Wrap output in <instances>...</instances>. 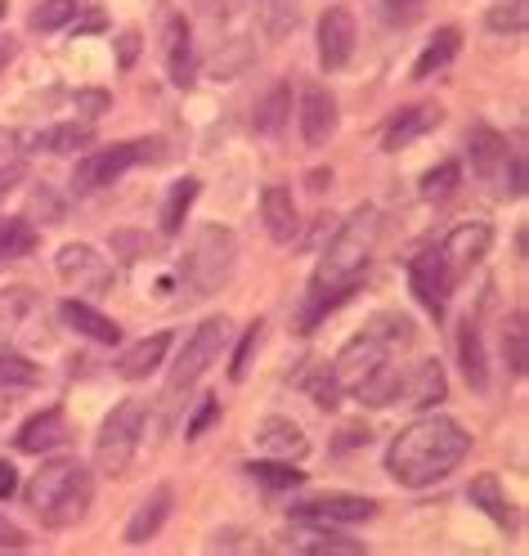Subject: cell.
<instances>
[{
    "instance_id": "1",
    "label": "cell",
    "mask_w": 529,
    "mask_h": 556,
    "mask_svg": "<svg viewBox=\"0 0 529 556\" xmlns=\"http://www.w3.org/2000/svg\"><path fill=\"white\" fill-rule=\"evenodd\" d=\"M377 229H381V216L373 212V206H360V212H350L332 242L324 248V261H319V274L310 278V292H305V315H301V328H314L324 315H332V309L355 296L364 274H368V261H373V248H377Z\"/></svg>"
},
{
    "instance_id": "2",
    "label": "cell",
    "mask_w": 529,
    "mask_h": 556,
    "mask_svg": "<svg viewBox=\"0 0 529 556\" xmlns=\"http://www.w3.org/2000/svg\"><path fill=\"white\" fill-rule=\"evenodd\" d=\"M471 454V431L457 427L453 417H417L408 422L391 448H386V471H391L404 490H427V484L449 480Z\"/></svg>"
},
{
    "instance_id": "3",
    "label": "cell",
    "mask_w": 529,
    "mask_h": 556,
    "mask_svg": "<svg viewBox=\"0 0 529 556\" xmlns=\"http://www.w3.org/2000/svg\"><path fill=\"white\" fill-rule=\"evenodd\" d=\"M90 503H95V480H90V467L77 458H50L27 480V507L54 530L86 520Z\"/></svg>"
},
{
    "instance_id": "4",
    "label": "cell",
    "mask_w": 529,
    "mask_h": 556,
    "mask_svg": "<svg viewBox=\"0 0 529 556\" xmlns=\"http://www.w3.org/2000/svg\"><path fill=\"white\" fill-rule=\"evenodd\" d=\"M238 261V238L229 225H198L185 242V256H180V288L185 296H216Z\"/></svg>"
},
{
    "instance_id": "5",
    "label": "cell",
    "mask_w": 529,
    "mask_h": 556,
    "mask_svg": "<svg viewBox=\"0 0 529 556\" xmlns=\"http://www.w3.org/2000/svg\"><path fill=\"white\" fill-rule=\"evenodd\" d=\"M144 417H149V408L139 400H122L109 417H103V427L95 435V467L103 476H126L130 471L139 435H144Z\"/></svg>"
},
{
    "instance_id": "6",
    "label": "cell",
    "mask_w": 529,
    "mask_h": 556,
    "mask_svg": "<svg viewBox=\"0 0 529 556\" xmlns=\"http://www.w3.org/2000/svg\"><path fill=\"white\" fill-rule=\"evenodd\" d=\"M229 337H234V324H229L225 315L202 319V324L193 328V337L185 341V351H180V359H175V368H171V395L189 391L193 381L221 359V351L229 345Z\"/></svg>"
},
{
    "instance_id": "7",
    "label": "cell",
    "mask_w": 529,
    "mask_h": 556,
    "mask_svg": "<svg viewBox=\"0 0 529 556\" xmlns=\"http://www.w3.org/2000/svg\"><path fill=\"white\" fill-rule=\"evenodd\" d=\"M162 153H166V149H162V139H130V144L103 149V153H95V157H86V162L77 166V176H73V189H77V193L103 189V185L122 180L126 170H130V166H139V162L158 166V157H162Z\"/></svg>"
},
{
    "instance_id": "8",
    "label": "cell",
    "mask_w": 529,
    "mask_h": 556,
    "mask_svg": "<svg viewBox=\"0 0 529 556\" xmlns=\"http://www.w3.org/2000/svg\"><path fill=\"white\" fill-rule=\"evenodd\" d=\"M54 274H59L77 296H103V292H113V265L103 261V256L90 248V242H67V248H59Z\"/></svg>"
},
{
    "instance_id": "9",
    "label": "cell",
    "mask_w": 529,
    "mask_h": 556,
    "mask_svg": "<svg viewBox=\"0 0 529 556\" xmlns=\"http://www.w3.org/2000/svg\"><path fill=\"white\" fill-rule=\"evenodd\" d=\"M162 59H166V77L189 90L193 77H198V50H193V27L185 23V14H175V10H162Z\"/></svg>"
},
{
    "instance_id": "10",
    "label": "cell",
    "mask_w": 529,
    "mask_h": 556,
    "mask_svg": "<svg viewBox=\"0 0 529 556\" xmlns=\"http://www.w3.org/2000/svg\"><path fill=\"white\" fill-rule=\"evenodd\" d=\"M46 332V301L32 288H5L0 292V341H27Z\"/></svg>"
},
{
    "instance_id": "11",
    "label": "cell",
    "mask_w": 529,
    "mask_h": 556,
    "mask_svg": "<svg viewBox=\"0 0 529 556\" xmlns=\"http://www.w3.org/2000/svg\"><path fill=\"white\" fill-rule=\"evenodd\" d=\"M381 507L373 498H355V494H324V498H305L292 507L297 520H319V526H364V520H373Z\"/></svg>"
},
{
    "instance_id": "12",
    "label": "cell",
    "mask_w": 529,
    "mask_h": 556,
    "mask_svg": "<svg viewBox=\"0 0 529 556\" xmlns=\"http://www.w3.org/2000/svg\"><path fill=\"white\" fill-rule=\"evenodd\" d=\"M408 283H413V296L427 305L436 319H444V305H449V296H453V288H457V278H453V269L444 265V256H440V252H421V256L413 261V269H408Z\"/></svg>"
},
{
    "instance_id": "13",
    "label": "cell",
    "mask_w": 529,
    "mask_h": 556,
    "mask_svg": "<svg viewBox=\"0 0 529 556\" xmlns=\"http://www.w3.org/2000/svg\"><path fill=\"white\" fill-rule=\"evenodd\" d=\"M355 41H360V27H355V14L345 5H328L324 18H319V63L328 73H341V67L355 59Z\"/></svg>"
},
{
    "instance_id": "14",
    "label": "cell",
    "mask_w": 529,
    "mask_h": 556,
    "mask_svg": "<svg viewBox=\"0 0 529 556\" xmlns=\"http://www.w3.org/2000/svg\"><path fill=\"white\" fill-rule=\"evenodd\" d=\"M489 248H493V229L484 220H463L457 229L444 233V242H440L436 252L444 256V265L453 269V278H463L471 265H480L489 256Z\"/></svg>"
},
{
    "instance_id": "15",
    "label": "cell",
    "mask_w": 529,
    "mask_h": 556,
    "mask_svg": "<svg viewBox=\"0 0 529 556\" xmlns=\"http://www.w3.org/2000/svg\"><path fill=\"white\" fill-rule=\"evenodd\" d=\"M284 539H288V547H297L305 556H364L360 539L341 534L337 526H319V520H297L292 516V526H288Z\"/></svg>"
},
{
    "instance_id": "16",
    "label": "cell",
    "mask_w": 529,
    "mask_h": 556,
    "mask_svg": "<svg viewBox=\"0 0 529 556\" xmlns=\"http://www.w3.org/2000/svg\"><path fill=\"white\" fill-rule=\"evenodd\" d=\"M337 99H332V90H324V86H305L301 90V139L310 149H324L328 139L337 135Z\"/></svg>"
},
{
    "instance_id": "17",
    "label": "cell",
    "mask_w": 529,
    "mask_h": 556,
    "mask_svg": "<svg viewBox=\"0 0 529 556\" xmlns=\"http://www.w3.org/2000/svg\"><path fill=\"white\" fill-rule=\"evenodd\" d=\"M440 117H444L440 103H413V109H404V113H395L391 122H386L381 149H386V153H400V149L417 144L421 135H431V130L440 126Z\"/></svg>"
},
{
    "instance_id": "18",
    "label": "cell",
    "mask_w": 529,
    "mask_h": 556,
    "mask_svg": "<svg viewBox=\"0 0 529 556\" xmlns=\"http://www.w3.org/2000/svg\"><path fill=\"white\" fill-rule=\"evenodd\" d=\"M467 157H471V170L480 180H489V185H499L503 189V176H507V139L493 130V126H471V135H467Z\"/></svg>"
},
{
    "instance_id": "19",
    "label": "cell",
    "mask_w": 529,
    "mask_h": 556,
    "mask_svg": "<svg viewBox=\"0 0 529 556\" xmlns=\"http://www.w3.org/2000/svg\"><path fill=\"white\" fill-rule=\"evenodd\" d=\"M391 359V351L386 345H377L368 332H360L355 341H345V351L332 359V372H337V381H341V391H355L360 381L377 368V364H386Z\"/></svg>"
},
{
    "instance_id": "20",
    "label": "cell",
    "mask_w": 529,
    "mask_h": 556,
    "mask_svg": "<svg viewBox=\"0 0 529 556\" xmlns=\"http://www.w3.org/2000/svg\"><path fill=\"white\" fill-rule=\"evenodd\" d=\"M256 448H265L269 458L301 463L310 454V435L292 422V417H265V422L256 427Z\"/></svg>"
},
{
    "instance_id": "21",
    "label": "cell",
    "mask_w": 529,
    "mask_h": 556,
    "mask_svg": "<svg viewBox=\"0 0 529 556\" xmlns=\"http://www.w3.org/2000/svg\"><path fill=\"white\" fill-rule=\"evenodd\" d=\"M261 220H265V233L278 242V248H288V242H297V233H301V216H297L292 189L269 185V189L261 193Z\"/></svg>"
},
{
    "instance_id": "22",
    "label": "cell",
    "mask_w": 529,
    "mask_h": 556,
    "mask_svg": "<svg viewBox=\"0 0 529 556\" xmlns=\"http://www.w3.org/2000/svg\"><path fill=\"white\" fill-rule=\"evenodd\" d=\"M59 319H63L67 328H73L77 337H86V341H99V345H113V341H122V328H117L109 315H99L95 305L77 301V296L59 301Z\"/></svg>"
},
{
    "instance_id": "23",
    "label": "cell",
    "mask_w": 529,
    "mask_h": 556,
    "mask_svg": "<svg viewBox=\"0 0 529 556\" xmlns=\"http://www.w3.org/2000/svg\"><path fill=\"white\" fill-rule=\"evenodd\" d=\"M67 435H73V427H67L63 408H46V413L32 417V422H23L18 448H23V454H50V448L67 444Z\"/></svg>"
},
{
    "instance_id": "24",
    "label": "cell",
    "mask_w": 529,
    "mask_h": 556,
    "mask_svg": "<svg viewBox=\"0 0 529 556\" xmlns=\"http://www.w3.org/2000/svg\"><path fill=\"white\" fill-rule=\"evenodd\" d=\"M171 484H158V490L135 507V516L126 520V543H149V539H158L162 534V526L171 520Z\"/></svg>"
},
{
    "instance_id": "25",
    "label": "cell",
    "mask_w": 529,
    "mask_h": 556,
    "mask_svg": "<svg viewBox=\"0 0 529 556\" xmlns=\"http://www.w3.org/2000/svg\"><path fill=\"white\" fill-rule=\"evenodd\" d=\"M292 122V81H274L261 99H256V113H252V126L256 135L265 139H278Z\"/></svg>"
},
{
    "instance_id": "26",
    "label": "cell",
    "mask_w": 529,
    "mask_h": 556,
    "mask_svg": "<svg viewBox=\"0 0 529 556\" xmlns=\"http://www.w3.org/2000/svg\"><path fill=\"white\" fill-rule=\"evenodd\" d=\"M171 332H153V337H144V341H135V345H126V351L117 355V377H126V381H139V377H149V372H158V364L166 359V351H171Z\"/></svg>"
},
{
    "instance_id": "27",
    "label": "cell",
    "mask_w": 529,
    "mask_h": 556,
    "mask_svg": "<svg viewBox=\"0 0 529 556\" xmlns=\"http://www.w3.org/2000/svg\"><path fill=\"white\" fill-rule=\"evenodd\" d=\"M350 395H355L360 404H368V408H386V404H395V400L404 395V372H400L391 359H386V364H377Z\"/></svg>"
},
{
    "instance_id": "28",
    "label": "cell",
    "mask_w": 529,
    "mask_h": 556,
    "mask_svg": "<svg viewBox=\"0 0 529 556\" xmlns=\"http://www.w3.org/2000/svg\"><path fill=\"white\" fill-rule=\"evenodd\" d=\"M467 498H471V507H480V511L493 520V526L516 530V511H512V503H507V494H503V480H499V476H476L471 490H467Z\"/></svg>"
},
{
    "instance_id": "29",
    "label": "cell",
    "mask_w": 529,
    "mask_h": 556,
    "mask_svg": "<svg viewBox=\"0 0 529 556\" xmlns=\"http://www.w3.org/2000/svg\"><path fill=\"white\" fill-rule=\"evenodd\" d=\"M463 50V31L457 27H440L436 37L427 41V50L417 54V63H413V81H427V77H436L440 67H449L453 63V54Z\"/></svg>"
},
{
    "instance_id": "30",
    "label": "cell",
    "mask_w": 529,
    "mask_h": 556,
    "mask_svg": "<svg viewBox=\"0 0 529 556\" xmlns=\"http://www.w3.org/2000/svg\"><path fill=\"white\" fill-rule=\"evenodd\" d=\"M95 144V126L86 122H63V126H46L41 135H32V149L41 153H77Z\"/></svg>"
},
{
    "instance_id": "31",
    "label": "cell",
    "mask_w": 529,
    "mask_h": 556,
    "mask_svg": "<svg viewBox=\"0 0 529 556\" xmlns=\"http://www.w3.org/2000/svg\"><path fill=\"white\" fill-rule=\"evenodd\" d=\"M444 368L436 364V359H421L417 368H413V377H404V395H408V404L413 408H431V404H440L444 400Z\"/></svg>"
},
{
    "instance_id": "32",
    "label": "cell",
    "mask_w": 529,
    "mask_h": 556,
    "mask_svg": "<svg viewBox=\"0 0 529 556\" xmlns=\"http://www.w3.org/2000/svg\"><path fill=\"white\" fill-rule=\"evenodd\" d=\"M198 193H202V185H198L193 176L175 180V185L166 189V202H162V233H180V229H185V216H189V206L198 202Z\"/></svg>"
},
{
    "instance_id": "33",
    "label": "cell",
    "mask_w": 529,
    "mask_h": 556,
    "mask_svg": "<svg viewBox=\"0 0 529 556\" xmlns=\"http://www.w3.org/2000/svg\"><path fill=\"white\" fill-rule=\"evenodd\" d=\"M41 368L23 359L18 351H10V345H0V391H32V387H41Z\"/></svg>"
},
{
    "instance_id": "34",
    "label": "cell",
    "mask_w": 529,
    "mask_h": 556,
    "mask_svg": "<svg viewBox=\"0 0 529 556\" xmlns=\"http://www.w3.org/2000/svg\"><path fill=\"white\" fill-rule=\"evenodd\" d=\"M364 332H368L377 345H386V351H404V345L417 341V328H413L408 315H373Z\"/></svg>"
},
{
    "instance_id": "35",
    "label": "cell",
    "mask_w": 529,
    "mask_h": 556,
    "mask_svg": "<svg viewBox=\"0 0 529 556\" xmlns=\"http://www.w3.org/2000/svg\"><path fill=\"white\" fill-rule=\"evenodd\" d=\"M525 355H529V324H525V309H512L503 324V359L512 377H525Z\"/></svg>"
},
{
    "instance_id": "36",
    "label": "cell",
    "mask_w": 529,
    "mask_h": 556,
    "mask_svg": "<svg viewBox=\"0 0 529 556\" xmlns=\"http://www.w3.org/2000/svg\"><path fill=\"white\" fill-rule=\"evenodd\" d=\"M256 10H261V27H265L269 41L292 37L297 23H301V18H297V14H301L297 0H256Z\"/></svg>"
},
{
    "instance_id": "37",
    "label": "cell",
    "mask_w": 529,
    "mask_h": 556,
    "mask_svg": "<svg viewBox=\"0 0 529 556\" xmlns=\"http://www.w3.org/2000/svg\"><path fill=\"white\" fill-rule=\"evenodd\" d=\"M457 355H463V372L471 381V391H484L489 387V364H484V345H480V328L467 324L463 337H457Z\"/></svg>"
},
{
    "instance_id": "38",
    "label": "cell",
    "mask_w": 529,
    "mask_h": 556,
    "mask_svg": "<svg viewBox=\"0 0 529 556\" xmlns=\"http://www.w3.org/2000/svg\"><path fill=\"white\" fill-rule=\"evenodd\" d=\"M247 476H252L256 484H265V490H297V484H305V476L284 463V458H256V463H247Z\"/></svg>"
},
{
    "instance_id": "39",
    "label": "cell",
    "mask_w": 529,
    "mask_h": 556,
    "mask_svg": "<svg viewBox=\"0 0 529 556\" xmlns=\"http://www.w3.org/2000/svg\"><path fill=\"white\" fill-rule=\"evenodd\" d=\"M457 185H463V166H457V162H436L427 176L417 180V189H421V198H427V202H449L457 193Z\"/></svg>"
},
{
    "instance_id": "40",
    "label": "cell",
    "mask_w": 529,
    "mask_h": 556,
    "mask_svg": "<svg viewBox=\"0 0 529 556\" xmlns=\"http://www.w3.org/2000/svg\"><path fill=\"white\" fill-rule=\"evenodd\" d=\"M37 248V229H32L23 216H10L0 220V261H14V256H27Z\"/></svg>"
},
{
    "instance_id": "41",
    "label": "cell",
    "mask_w": 529,
    "mask_h": 556,
    "mask_svg": "<svg viewBox=\"0 0 529 556\" xmlns=\"http://www.w3.org/2000/svg\"><path fill=\"white\" fill-rule=\"evenodd\" d=\"M252 59H256V54H252V41L234 37V41H225V46L216 50V67H211V73H216V77H238Z\"/></svg>"
},
{
    "instance_id": "42",
    "label": "cell",
    "mask_w": 529,
    "mask_h": 556,
    "mask_svg": "<svg viewBox=\"0 0 529 556\" xmlns=\"http://www.w3.org/2000/svg\"><path fill=\"white\" fill-rule=\"evenodd\" d=\"M77 18V0H41L37 10H32V27L37 31H59Z\"/></svg>"
},
{
    "instance_id": "43",
    "label": "cell",
    "mask_w": 529,
    "mask_h": 556,
    "mask_svg": "<svg viewBox=\"0 0 529 556\" xmlns=\"http://www.w3.org/2000/svg\"><path fill=\"white\" fill-rule=\"evenodd\" d=\"M525 23H529L525 0H507V5H493L489 10V27L493 31H525Z\"/></svg>"
},
{
    "instance_id": "44",
    "label": "cell",
    "mask_w": 529,
    "mask_h": 556,
    "mask_svg": "<svg viewBox=\"0 0 529 556\" xmlns=\"http://www.w3.org/2000/svg\"><path fill=\"white\" fill-rule=\"evenodd\" d=\"M310 395H314V400H319L324 408H337V400H341V381H337L332 364H324V368H314V377H310Z\"/></svg>"
},
{
    "instance_id": "45",
    "label": "cell",
    "mask_w": 529,
    "mask_h": 556,
    "mask_svg": "<svg viewBox=\"0 0 529 556\" xmlns=\"http://www.w3.org/2000/svg\"><path fill=\"white\" fill-rule=\"evenodd\" d=\"M261 332H265V324H261V319L242 332V341H238V355H234V364H229V377H234V381H242V377H247V364H252L256 345H261Z\"/></svg>"
},
{
    "instance_id": "46",
    "label": "cell",
    "mask_w": 529,
    "mask_h": 556,
    "mask_svg": "<svg viewBox=\"0 0 529 556\" xmlns=\"http://www.w3.org/2000/svg\"><path fill=\"white\" fill-rule=\"evenodd\" d=\"M386 23L391 27H413L421 14H427V0H381Z\"/></svg>"
},
{
    "instance_id": "47",
    "label": "cell",
    "mask_w": 529,
    "mask_h": 556,
    "mask_svg": "<svg viewBox=\"0 0 529 556\" xmlns=\"http://www.w3.org/2000/svg\"><path fill=\"white\" fill-rule=\"evenodd\" d=\"M216 417H221V413H216V395H202V404H198V413H193V422L185 427V440H198L211 422H216Z\"/></svg>"
},
{
    "instance_id": "48",
    "label": "cell",
    "mask_w": 529,
    "mask_h": 556,
    "mask_svg": "<svg viewBox=\"0 0 529 556\" xmlns=\"http://www.w3.org/2000/svg\"><path fill=\"white\" fill-rule=\"evenodd\" d=\"M109 90H99V86H86V90H77V113H86V117H99L103 109H109Z\"/></svg>"
},
{
    "instance_id": "49",
    "label": "cell",
    "mask_w": 529,
    "mask_h": 556,
    "mask_svg": "<svg viewBox=\"0 0 529 556\" xmlns=\"http://www.w3.org/2000/svg\"><path fill=\"white\" fill-rule=\"evenodd\" d=\"M256 547L261 543L252 534H238V530H225V534L211 539V552H256Z\"/></svg>"
},
{
    "instance_id": "50",
    "label": "cell",
    "mask_w": 529,
    "mask_h": 556,
    "mask_svg": "<svg viewBox=\"0 0 529 556\" xmlns=\"http://www.w3.org/2000/svg\"><path fill=\"white\" fill-rule=\"evenodd\" d=\"M37 212H41L46 220H59V216H63V206L54 202V189H50V185L37 189Z\"/></svg>"
},
{
    "instance_id": "51",
    "label": "cell",
    "mask_w": 529,
    "mask_h": 556,
    "mask_svg": "<svg viewBox=\"0 0 529 556\" xmlns=\"http://www.w3.org/2000/svg\"><path fill=\"white\" fill-rule=\"evenodd\" d=\"M135 59H139V37H135V31H126V37H117V63L135 67Z\"/></svg>"
},
{
    "instance_id": "52",
    "label": "cell",
    "mask_w": 529,
    "mask_h": 556,
    "mask_svg": "<svg viewBox=\"0 0 529 556\" xmlns=\"http://www.w3.org/2000/svg\"><path fill=\"white\" fill-rule=\"evenodd\" d=\"M14 494H18V471H14V463L0 458V498H14Z\"/></svg>"
},
{
    "instance_id": "53",
    "label": "cell",
    "mask_w": 529,
    "mask_h": 556,
    "mask_svg": "<svg viewBox=\"0 0 529 556\" xmlns=\"http://www.w3.org/2000/svg\"><path fill=\"white\" fill-rule=\"evenodd\" d=\"M0 547H27V534L18 526H10L5 516H0Z\"/></svg>"
},
{
    "instance_id": "54",
    "label": "cell",
    "mask_w": 529,
    "mask_h": 556,
    "mask_svg": "<svg viewBox=\"0 0 529 556\" xmlns=\"http://www.w3.org/2000/svg\"><path fill=\"white\" fill-rule=\"evenodd\" d=\"M18 180H23V166H18V162H10V166H0V198H5V193H10V189H14Z\"/></svg>"
},
{
    "instance_id": "55",
    "label": "cell",
    "mask_w": 529,
    "mask_h": 556,
    "mask_svg": "<svg viewBox=\"0 0 529 556\" xmlns=\"http://www.w3.org/2000/svg\"><path fill=\"white\" fill-rule=\"evenodd\" d=\"M14 54H18V41L14 37H0V77H5V67L14 63Z\"/></svg>"
},
{
    "instance_id": "56",
    "label": "cell",
    "mask_w": 529,
    "mask_h": 556,
    "mask_svg": "<svg viewBox=\"0 0 529 556\" xmlns=\"http://www.w3.org/2000/svg\"><path fill=\"white\" fill-rule=\"evenodd\" d=\"M10 153H14V135H0V166H5V162H14Z\"/></svg>"
},
{
    "instance_id": "57",
    "label": "cell",
    "mask_w": 529,
    "mask_h": 556,
    "mask_svg": "<svg viewBox=\"0 0 529 556\" xmlns=\"http://www.w3.org/2000/svg\"><path fill=\"white\" fill-rule=\"evenodd\" d=\"M5 10H10V0H0V18H5Z\"/></svg>"
}]
</instances>
